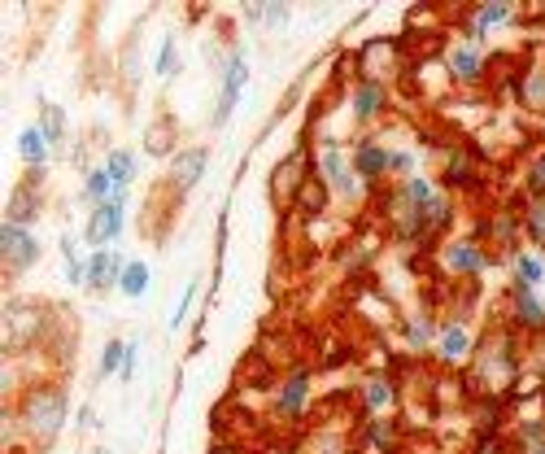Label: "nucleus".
Returning a JSON list of instances; mask_svg holds the SVG:
<instances>
[{
    "label": "nucleus",
    "mask_w": 545,
    "mask_h": 454,
    "mask_svg": "<svg viewBox=\"0 0 545 454\" xmlns=\"http://www.w3.org/2000/svg\"><path fill=\"white\" fill-rule=\"evenodd\" d=\"M127 262H131V258H123L118 249H92V254H88V293L118 289V280H123Z\"/></svg>",
    "instance_id": "18"
},
{
    "label": "nucleus",
    "mask_w": 545,
    "mask_h": 454,
    "mask_svg": "<svg viewBox=\"0 0 545 454\" xmlns=\"http://www.w3.org/2000/svg\"><path fill=\"white\" fill-rule=\"evenodd\" d=\"M511 271H515L511 284H524V289H537V284H545V258L532 254V249H515V254H511Z\"/></svg>",
    "instance_id": "30"
},
{
    "label": "nucleus",
    "mask_w": 545,
    "mask_h": 454,
    "mask_svg": "<svg viewBox=\"0 0 545 454\" xmlns=\"http://www.w3.org/2000/svg\"><path fill=\"white\" fill-rule=\"evenodd\" d=\"M171 145H175V118L162 114V118H157V123L149 127V136H144V149L157 153V158H166V153H171Z\"/></svg>",
    "instance_id": "35"
},
{
    "label": "nucleus",
    "mask_w": 545,
    "mask_h": 454,
    "mask_svg": "<svg viewBox=\"0 0 545 454\" xmlns=\"http://www.w3.org/2000/svg\"><path fill=\"white\" fill-rule=\"evenodd\" d=\"M471 454H511V446L502 441V433H480V441H476V450Z\"/></svg>",
    "instance_id": "44"
},
{
    "label": "nucleus",
    "mask_w": 545,
    "mask_h": 454,
    "mask_svg": "<svg viewBox=\"0 0 545 454\" xmlns=\"http://www.w3.org/2000/svg\"><path fill=\"white\" fill-rule=\"evenodd\" d=\"M519 227L537 249H545V197H524L519 206Z\"/></svg>",
    "instance_id": "31"
},
{
    "label": "nucleus",
    "mask_w": 545,
    "mask_h": 454,
    "mask_svg": "<svg viewBox=\"0 0 545 454\" xmlns=\"http://www.w3.org/2000/svg\"><path fill=\"white\" fill-rule=\"evenodd\" d=\"M197 284H201V280H192L188 289H184V297H179V306H175V315H171V328H184L188 310H192V302H197Z\"/></svg>",
    "instance_id": "42"
},
{
    "label": "nucleus",
    "mask_w": 545,
    "mask_h": 454,
    "mask_svg": "<svg viewBox=\"0 0 545 454\" xmlns=\"http://www.w3.org/2000/svg\"><path fill=\"white\" fill-rule=\"evenodd\" d=\"M397 193H402V201H410V206H428L432 197H441L445 188L436 184V179H428V175H406V179H397Z\"/></svg>",
    "instance_id": "32"
},
{
    "label": "nucleus",
    "mask_w": 545,
    "mask_h": 454,
    "mask_svg": "<svg viewBox=\"0 0 545 454\" xmlns=\"http://www.w3.org/2000/svg\"><path fill=\"white\" fill-rule=\"evenodd\" d=\"M149 280H153L149 262H144V258H131L127 271H123V280H118V293H123V297H144V293H149Z\"/></svg>",
    "instance_id": "34"
},
{
    "label": "nucleus",
    "mask_w": 545,
    "mask_h": 454,
    "mask_svg": "<svg viewBox=\"0 0 545 454\" xmlns=\"http://www.w3.org/2000/svg\"><path fill=\"white\" fill-rule=\"evenodd\" d=\"M389 158H393V149L380 145V140H371V136H362L358 145L349 149V162H354V171L367 188H380L384 179H389Z\"/></svg>",
    "instance_id": "16"
},
{
    "label": "nucleus",
    "mask_w": 545,
    "mask_h": 454,
    "mask_svg": "<svg viewBox=\"0 0 545 454\" xmlns=\"http://www.w3.org/2000/svg\"><path fill=\"white\" fill-rule=\"evenodd\" d=\"M349 110H354V123H375L389 110V83L380 75H358L354 92H349Z\"/></svg>",
    "instance_id": "14"
},
{
    "label": "nucleus",
    "mask_w": 545,
    "mask_h": 454,
    "mask_svg": "<svg viewBox=\"0 0 545 454\" xmlns=\"http://www.w3.org/2000/svg\"><path fill=\"white\" fill-rule=\"evenodd\" d=\"M524 193L528 197H545V149L524 166Z\"/></svg>",
    "instance_id": "39"
},
{
    "label": "nucleus",
    "mask_w": 545,
    "mask_h": 454,
    "mask_svg": "<svg viewBox=\"0 0 545 454\" xmlns=\"http://www.w3.org/2000/svg\"><path fill=\"white\" fill-rule=\"evenodd\" d=\"M397 437H402V428H397L393 420H384V415H367V420H362V441H367L371 450L393 454L397 450Z\"/></svg>",
    "instance_id": "24"
},
{
    "label": "nucleus",
    "mask_w": 545,
    "mask_h": 454,
    "mask_svg": "<svg viewBox=\"0 0 545 454\" xmlns=\"http://www.w3.org/2000/svg\"><path fill=\"white\" fill-rule=\"evenodd\" d=\"M327 206H332V188H327V179L314 171L306 184H301V193L293 201V214H301V219H319V214H327Z\"/></svg>",
    "instance_id": "23"
},
{
    "label": "nucleus",
    "mask_w": 545,
    "mask_h": 454,
    "mask_svg": "<svg viewBox=\"0 0 545 454\" xmlns=\"http://www.w3.org/2000/svg\"><path fill=\"white\" fill-rule=\"evenodd\" d=\"M436 332H441V324H436L432 315H406L402 319V337H406V345L415 354H423L428 345H436Z\"/></svg>",
    "instance_id": "29"
},
{
    "label": "nucleus",
    "mask_w": 545,
    "mask_h": 454,
    "mask_svg": "<svg viewBox=\"0 0 545 454\" xmlns=\"http://www.w3.org/2000/svg\"><path fill=\"white\" fill-rule=\"evenodd\" d=\"M79 197H83V206H105V201H114L118 197V188H114V179H109L105 166H92L88 175H83V188H79Z\"/></svg>",
    "instance_id": "28"
},
{
    "label": "nucleus",
    "mask_w": 545,
    "mask_h": 454,
    "mask_svg": "<svg viewBox=\"0 0 545 454\" xmlns=\"http://www.w3.org/2000/svg\"><path fill=\"white\" fill-rule=\"evenodd\" d=\"M123 363H127V341H105L101 350V363H96V376L109 380V376H123Z\"/></svg>",
    "instance_id": "36"
},
{
    "label": "nucleus",
    "mask_w": 545,
    "mask_h": 454,
    "mask_svg": "<svg viewBox=\"0 0 545 454\" xmlns=\"http://www.w3.org/2000/svg\"><path fill=\"white\" fill-rule=\"evenodd\" d=\"M506 324L524 337H545V302L537 297V289H524V284L506 289Z\"/></svg>",
    "instance_id": "12"
},
{
    "label": "nucleus",
    "mask_w": 545,
    "mask_h": 454,
    "mask_svg": "<svg viewBox=\"0 0 545 454\" xmlns=\"http://www.w3.org/2000/svg\"><path fill=\"white\" fill-rule=\"evenodd\" d=\"M14 411H18L22 437H27L31 446L48 450L57 437L66 433V420H70V398H66V389L57 385V380H31V385L18 393Z\"/></svg>",
    "instance_id": "2"
},
{
    "label": "nucleus",
    "mask_w": 545,
    "mask_h": 454,
    "mask_svg": "<svg viewBox=\"0 0 545 454\" xmlns=\"http://www.w3.org/2000/svg\"><path fill=\"white\" fill-rule=\"evenodd\" d=\"M101 166L109 171V179H114V188H118V193H127V188L136 184L140 162H136V153H131V149H109Z\"/></svg>",
    "instance_id": "27"
},
{
    "label": "nucleus",
    "mask_w": 545,
    "mask_h": 454,
    "mask_svg": "<svg viewBox=\"0 0 545 454\" xmlns=\"http://www.w3.org/2000/svg\"><path fill=\"white\" fill-rule=\"evenodd\" d=\"M310 385H314V372L306 363H297L293 372H288L280 385H275V402H271V415L280 424H297L301 415H306L310 406Z\"/></svg>",
    "instance_id": "8"
},
{
    "label": "nucleus",
    "mask_w": 545,
    "mask_h": 454,
    "mask_svg": "<svg viewBox=\"0 0 545 454\" xmlns=\"http://www.w3.org/2000/svg\"><path fill=\"white\" fill-rule=\"evenodd\" d=\"M489 236V245H498L506 249V258L519 249V236H524V227H519V214L515 210H493L489 219H480L476 223V241H484Z\"/></svg>",
    "instance_id": "19"
},
{
    "label": "nucleus",
    "mask_w": 545,
    "mask_h": 454,
    "mask_svg": "<svg viewBox=\"0 0 545 454\" xmlns=\"http://www.w3.org/2000/svg\"><path fill=\"white\" fill-rule=\"evenodd\" d=\"M262 27H288V5H280V0H262Z\"/></svg>",
    "instance_id": "41"
},
{
    "label": "nucleus",
    "mask_w": 545,
    "mask_h": 454,
    "mask_svg": "<svg viewBox=\"0 0 545 454\" xmlns=\"http://www.w3.org/2000/svg\"><path fill=\"white\" fill-rule=\"evenodd\" d=\"M92 454H109V450H92Z\"/></svg>",
    "instance_id": "51"
},
{
    "label": "nucleus",
    "mask_w": 545,
    "mask_h": 454,
    "mask_svg": "<svg viewBox=\"0 0 545 454\" xmlns=\"http://www.w3.org/2000/svg\"><path fill=\"white\" fill-rule=\"evenodd\" d=\"M245 88H249V53H245V44H236V49L218 62V101H214L210 127L223 131L227 123H232V114H236L240 97H245Z\"/></svg>",
    "instance_id": "4"
},
{
    "label": "nucleus",
    "mask_w": 545,
    "mask_h": 454,
    "mask_svg": "<svg viewBox=\"0 0 545 454\" xmlns=\"http://www.w3.org/2000/svg\"><path fill=\"white\" fill-rule=\"evenodd\" d=\"M441 262H445V271L458 280H480L484 271H489V245L476 241V236H458V241H445L441 245Z\"/></svg>",
    "instance_id": "10"
},
{
    "label": "nucleus",
    "mask_w": 545,
    "mask_h": 454,
    "mask_svg": "<svg viewBox=\"0 0 545 454\" xmlns=\"http://www.w3.org/2000/svg\"><path fill=\"white\" fill-rule=\"evenodd\" d=\"M40 131L48 136V145H53V153L66 145V110H62V105H53V101H44V105H40Z\"/></svg>",
    "instance_id": "33"
},
{
    "label": "nucleus",
    "mask_w": 545,
    "mask_h": 454,
    "mask_svg": "<svg viewBox=\"0 0 545 454\" xmlns=\"http://www.w3.org/2000/svg\"><path fill=\"white\" fill-rule=\"evenodd\" d=\"M18 158L27 166H48V158H53V145H48V136L40 131V123L22 127L18 131Z\"/></svg>",
    "instance_id": "25"
},
{
    "label": "nucleus",
    "mask_w": 545,
    "mask_h": 454,
    "mask_svg": "<svg viewBox=\"0 0 545 454\" xmlns=\"http://www.w3.org/2000/svg\"><path fill=\"white\" fill-rule=\"evenodd\" d=\"M397 398H402V393H397V380L389 372H375V376L362 380V411H367V415L393 411Z\"/></svg>",
    "instance_id": "22"
},
{
    "label": "nucleus",
    "mask_w": 545,
    "mask_h": 454,
    "mask_svg": "<svg viewBox=\"0 0 545 454\" xmlns=\"http://www.w3.org/2000/svg\"><path fill=\"white\" fill-rule=\"evenodd\" d=\"M210 454H245V446H236V441H214Z\"/></svg>",
    "instance_id": "46"
},
{
    "label": "nucleus",
    "mask_w": 545,
    "mask_h": 454,
    "mask_svg": "<svg viewBox=\"0 0 545 454\" xmlns=\"http://www.w3.org/2000/svg\"><path fill=\"white\" fill-rule=\"evenodd\" d=\"M40 214H44V188H31L27 179H18L14 193L5 201V223L31 227V223H40Z\"/></svg>",
    "instance_id": "20"
},
{
    "label": "nucleus",
    "mask_w": 545,
    "mask_h": 454,
    "mask_svg": "<svg viewBox=\"0 0 545 454\" xmlns=\"http://www.w3.org/2000/svg\"><path fill=\"white\" fill-rule=\"evenodd\" d=\"M515 441H519V450H528V446H545V415H537V420H519Z\"/></svg>",
    "instance_id": "40"
},
{
    "label": "nucleus",
    "mask_w": 545,
    "mask_h": 454,
    "mask_svg": "<svg viewBox=\"0 0 545 454\" xmlns=\"http://www.w3.org/2000/svg\"><path fill=\"white\" fill-rule=\"evenodd\" d=\"M532 341L541 345V354H537V372H541V380H545V337H532Z\"/></svg>",
    "instance_id": "49"
},
{
    "label": "nucleus",
    "mask_w": 545,
    "mask_h": 454,
    "mask_svg": "<svg viewBox=\"0 0 545 454\" xmlns=\"http://www.w3.org/2000/svg\"><path fill=\"white\" fill-rule=\"evenodd\" d=\"M79 428H96V411H92V402H88V406H79Z\"/></svg>",
    "instance_id": "47"
},
{
    "label": "nucleus",
    "mask_w": 545,
    "mask_h": 454,
    "mask_svg": "<svg viewBox=\"0 0 545 454\" xmlns=\"http://www.w3.org/2000/svg\"><path fill=\"white\" fill-rule=\"evenodd\" d=\"M153 75H157V79H175V75H179V40H175V35H166L162 49H157Z\"/></svg>",
    "instance_id": "38"
},
{
    "label": "nucleus",
    "mask_w": 545,
    "mask_h": 454,
    "mask_svg": "<svg viewBox=\"0 0 545 454\" xmlns=\"http://www.w3.org/2000/svg\"><path fill=\"white\" fill-rule=\"evenodd\" d=\"M136 363H140V341H127V363H123V380L136 376Z\"/></svg>",
    "instance_id": "45"
},
{
    "label": "nucleus",
    "mask_w": 545,
    "mask_h": 454,
    "mask_svg": "<svg viewBox=\"0 0 545 454\" xmlns=\"http://www.w3.org/2000/svg\"><path fill=\"white\" fill-rule=\"evenodd\" d=\"M436 184L450 188V193H471V188H480L476 153L467 145H445L441 149V179H436Z\"/></svg>",
    "instance_id": "13"
},
{
    "label": "nucleus",
    "mask_w": 545,
    "mask_h": 454,
    "mask_svg": "<svg viewBox=\"0 0 545 454\" xmlns=\"http://www.w3.org/2000/svg\"><path fill=\"white\" fill-rule=\"evenodd\" d=\"M62 262H66V280L88 289V258L79 254V245L70 241V236H62Z\"/></svg>",
    "instance_id": "37"
},
{
    "label": "nucleus",
    "mask_w": 545,
    "mask_h": 454,
    "mask_svg": "<svg viewBox=\"0 0 545 454\" xmlns=\"http://www.w3.org/2000/svg\"><path fill=\"white\" fill-rule=\"evenodd\" d=\"M319 175L327 179V188H332V197H341V201H358L362 197V179L354 171V162H349V153L336 145V140H323V149H319Z\"/></svg>",
    "instance_id": "7"
},
{
    "label": "nucleus",
    "mask_w": 545,
    "mask_h": 454,
    "mask_svg": "<svg viewBox=\"0 0 545 454\" xmlns=\"http://www.w3.org/2000/svg\"><path fill=\"white\" fill-rule=\"evenodd\" d=\"M48 332V306L27 302V297H9L5 302V350L22 354L31 345H40Z\"/></svg>",
    "instance_id": "3"
},
{
    "label": "nucleus",
    "mask_w": 545,
    "mask_h": 454,
    "mask_svg": "<svg viewBox=\"0 0 545 454\" xmlns=\"http://www.w3.org/2000/svg\"><path fill=\"white\" fill-rule=\"evenodd\" d=\"M389 175H415V153L410 149H393V158H389Z\"/></svg>",
    "instance_id": "43"
},
{
    "label": "nucleus",
    "mask_w": 545,
    "mask_h": 454,
    "mask_svg": "<svg viewBox=\"0 0 545 454\" xmlns=\"http://www.w3.org/2000/svg\"><path fill=\"white\" fill-rule=\"evenodd\" d=\"M445 70H450L454 83H463V88H476V83H484L489 57H484L480 44L458 40V44H450V53H445Z\"/></svg>",
    "instance_id": "17"
},
{
    "label": "nucleus",
    "mask_w": 545,
    "mask_h": 454,
    "mask_svg": "<svg viewBox=\"0 0 545 454\" xmlns=\"http://www.w3.org/2000/svg\"><path fill=\"white\" fill-rule=\"evenodd\" d=\"M519 372H524V345H519V332L511 324H502V328H493L484 341H476L471 372H467V389L498 398V393L515 389Z\"/></svg>",
    "instance_id": "1"
},
{
    "label": "nucleus",
    "mask_w": 545,
    "mask_h": 454,
    "mask_svg": "<svg viewBox=\"0 0 545 454\" xmlns=\"http://www.w3.org/2000/svg\"><path fill=\"white\" fill-rule=\"evenodd\" d=\"M436 354H441L445 367H463L471 363V354H476V332H471L467 319H445L441 332H436Z\"/></svg>",
    "instance_id": "15"
},
{
    "label": "nucleus",
    "mask_w": 545,
    "mask_h": 454,
    "mask_svg": "<svg viewBox=\"0 0 545 454\" xmlns=\"http://www.w3.org/2000/svg\"><path fill=\"white\" fill-rule=\"evenodd\" d=\"M35 262H40V236L31 227L0 223V271H5V280H18Z\"/></svg>",
    "instance_id": "6"
},
{
    "label": "nucleus",
    "mask_w": 545,
    "mask_h": 454,
    "mask_svg": "<svg viewBox=\"0 0 545 454\" xmlns=\"http://www.w3.org/2000/svg\"><path fill=\"white\" fill-rule=\"evenodd\" d=\"M205 166H210V145H184L171 153V166H166V188L179 197H188L192 188L205 179Z\"/></svg>",
    "instance_id": "11"
},
{
    "label": "nucleus",
    "mask_w": 545,
    "mask_h": 454,
    "mask_svg": "<svg viewBox=\"0 0 545 454\" xmlns=\"http://www.w3.org/2000/svg\"><path fill=\"white\" fill-rule=\"evenodd\" d=\"M245 22H253V27H262V5H245Z\"/></svg>",
    "instance_id": "48"
},
{
    "label": "nucleus",
    "mask_w": 545,
    "mask_h": 454,
    "mask_svg": "<svg viewBox=\"0 0 545 454\" xmlns=\"http://www.w3.org/2000/svg\"><path fill=\"white\" fill-rule=\"evenodd\" d=\"M524 454H545V446H528V450H524Z\"/></svg>",
    "instance_id": "50"
},
{
    "label": "nucleus",
    "mask_w": 545,
    "mask_h": 454,
    "mask_svg": "<svg viewBox=\"0 0 545 454\" xmlns=\"http://www.w3.org/2000/svg\"><path fill=\"white\" fill-rule=\"evenodd\" d=\"M506 22H515V0H484V5L471 9V27L480 35L493 27H506Z\"/></svg>",
    "instance_id": "26"
},
{
    "label": "nucleus",
    "mask_w": 545,
    "mask_h": 454,
    "mask_svg": "<svg viewBox=\"0 0 545 454\" xmlns=\"http://www.w3.org/2000/svg\"><path fill=\"white\" fill-rule=\"evenodd\" d=\"M123 227H127V193H118L114 201H105V206H92L88 223H83V241L92 249H114Z\"/></svg>",
    "instance_id": "9"
},
{
    "label": "nucleus",
    "mask_w": 545,
    "mask_h": 454,
    "mask_svg": "<svg viewBox=\"0 0 545 454\" xmlns=\"http://www.w3.org/2000/svg\"><path fill=\"white\" fill-rule=\"evenodd\" d=\"M314 171H319V162H314L310 145L301 140L288 158L275 162V171H271V201H275V206H293L297 193H301V184H306Z\"/></svg>",
    "instance_id": "5"
},
{
    "label": "nucleus",
    "mask_w": 545,
    "mask_h": 454,
    "mask_svg": "<svg viewBox=\"0 0 545 454\" xmlns=\"http://www.w3.org/2000/svg\"><path fill=\"white\" fill-rule=\"evenodd\" d=\"M511 92L519 101V110H528L532 118H545V66H528L511 75Z\"/></svg>",
    "instance_id": "21"
}]
</instances>
